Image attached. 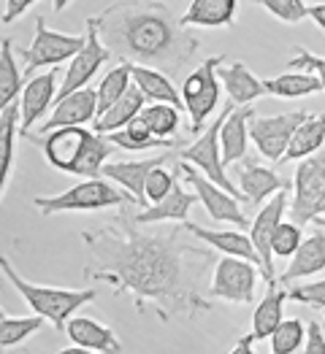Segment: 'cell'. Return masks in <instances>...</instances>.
<instances>
[{"mask_svg":"<svg viewBox=\"0 0 325 354\" xmlns=\"http://www.w3.org/2000/svg\"><path fill=\"white\" fill-rule=\"evenodd\" d=\"M168 162H179V151H163L157 157H149V160H128V162H106L103 165V176L109 181H117L119 189H125L136 206L141 211H147V195H144V187H147V178L155 168H163Z\"/></svg>","mask_w":325,"mask_h":354,"instance_id":"15","label":"cell"},{"mask_svg":"<svg viewBox=\"0 0 325 354\" xmlns=\"http://www.w3.org/2000/svg\"><path fill=\"white\" fill-rule=\"evenodd\" d=\"M217 79H220V84L228 92V97H231V103H234L236 109L249 106L252 100H258V97L266 95L263 82L255 79L252 71H249L244 62H234V65H228V68L222 65V68L217 71Z\"/></svg>","mask_w":325,"mask_h":354,"instance_id":"25","label":"cell"},{"mask_svg":"<svg viewBox=\"0 0 325 354\" xmlns=\"http://www.w3.org/2000/svg\"><path fill=\"white\" fill-rule=\"evenodd\" d=\"M301 243H304V227H298L296 222H282L274 233V241H271V254L293 260Z\"/></svg>","mask_w":325,"mask_h":354,"instance_id":"39","label":"cell"},{"mask_svg":"<svg viewBox=\"0 0 325 354\" xmlns=\"http://www.w3.org/2000/svg\"><path fill=\"white\" fill-rule=\"evenodd\" d=\"M320 270H325V233L323 230H315L309 238H304L296 257L290 260V266L276 276V281L285 287V284H293L298 279H309V276H315Z\"/></svg>","mask_w":325,"mask_h":354,"instance_id":"23","label":"cell"},{"mask_svg":"<svg viewBox=\"0 0 325 354\" xmlns=\"http://www.w3.org/2000/svg\"><path fill=\"white\" fill-rule=\"evenodd\" d=\"M252 344H255L252 333H249V335H241V338H238V344L228 354H255V346H252Z\"/></svg>","mask_w":325,"mask_h":354,"instance_id":"45","label":"cell"},{"mask_svg":"<svg viewBox=\"0 0 325 354\" xmlns=\"http://www.w3.org/2000/svg\"><path fill=\"white\" fill-rule=\"evenodd\" d=\"M255 119L252 106L234 109L231 117L225 119L220 130V151H222V165H238V160L247 157V141H249V122Z\"/></svg>","mask_w":325,"mask_h":354,"instance_id":"22","label":"cell"},{"mask_svg":"<svg viewBox=\"0 0 325 354\" xmlns=\"http://www.w3.org/2000/svg\"><path fill=\"white\" fill-rule=\"evenodd\" d=\"M95 19L103 46L114 57L130 65L160 71L171 82L182 76V71L201 49V38L182 28V17L174 14L171 3H112L100 14H95Z\"/></svg>","mask_w":325,"mask_h":354,"instance_id":"2","label":"cell"},{"mask_svg":"<svg viewBox=\"0 0 325 354\" xmlns=\"http://www.w3.org/2000/svg\"><path fill=\"white\" fill-rule=\"evenodd\" d=\"M95 119H98V92L87 87L58 100L52 117L41 124V130L52 133L62 127H85V124H95Z\"/></svg>","mask_w":325,"mask_h":354,"instance_id":"18","label":"cell"},{"mask_svg":"<svg viewBox=\"0 0 325 354\" xmlns=\"http://www.w3.org/2000/svg\"><path fill=\"white\" fill-rule=\"evenodd\" d=\"M184 227L190 230L193 238H198L201 243H207L209 249L222 252L225 257H234V260H247V263H252L258 270H263L261 257H258V252H255V246L249 241V233H238V230H207V227L193 225V222H187Z\"/></svg>","mask_w":325,"mask_h":354,"instance_id":"19","label":"cell"},{"mask_svg":"<svg viewBox=\"0 0 325 354\" xmlns=\"http://www.w3.org/2000/svg\"><path fill=\"white\" fill-rule=\"evenodd\" d=\"M19 103H14L3 117H0V198L6 192V184L11 176V162H14V141L19 133Z\"/></svg>","mask_w":325,"mask_h":354,"instance_id":"35","label":"cell"},{"mask_svg":"<svg viewBox=\"0 0 325 354\" xmlns=\"http://www.w3.org/2000/svg\"><path fill=\"white\" fill-rule=\"evenodd\" d=\"M3 319H6V311H3V308H0V322H3Z\"/></svg>","mask_w":325,"mask_h":354,"instance_id":"49","label":"cell"},{"mask_svg":"<svg viewBox=\"0 0 325 354\" xmlns=\"http://www.w3.org/2000/svg\"><path fill=\"white\" fill-rule=\"evenodd\" d=\"M266 95H276V97H306V95H315V92H323V84L317 76L312 73H282V76H274L263 82Z\"/></svg>","mask_w":325,"mask_h":354,"instance_id":"33","label":"cell"},{"mask_svg":"<svg viewBox=\"0 0 325 354\" xmlns=\"http://www.w3.org/2000/svg\"><path fill=\"white\" fill-rule=\"evenodd\" d=\"M33 8V0H6L3 3V25H11V22H17L25 11H30Z\"/></svg>","mask_w":325,"mask_h":354,"instance_id":"44","label":"cell"},{"mask_svg":"<svg viewBox=\"0 0 325 354\" xmlns=\"http://www.w3.org/2000/svg\"><path fill=\"white\" fill-rule=\"evenodd\" d=\"M0 276L19 292V297L33 308V317H41L44 322L55 327L58 333H65L73 314L92 303L98 297V290H62V287H41L19 276V270L8 263L6 254H0Z\"/></svg>","mask_w":325,"mask_h":354,"instance_id":"4","label":"cell"},{"mask_svg":"<svg viewBox=\"0 0 325 354\" xmlns=\"http://www.w3.org/2000/svg\"><path fill=\"white\" fill-rule=\"evenodd\" d=\"M290 208V195L288 192H276L271 201H268L266 206H261L258 211V216L252 219V225H249V241H252V246H255V252H258V257H261V279L263 281H276V270H274V254H271V241H274V233H276V227L285 222L282 219V214Z\"/></svg>","mask_w":325,"mask_h":354,"instance_id":"13","label":"cell"},{"mask_svg":"<svg viewBox=\"0 0 325 354\" xmlns=\"http://www.w3.org/2000/svg\"><path fill=\"white\" fill-rule=\"evenodd\" d=\"M220 62H225V55H217V57L204 59L182 84V103L190 114L193 122V133H204L207 130V119L217 111V103H220V79H217V71L222 68Z\"/></svg>","mask_w":325,"mask_h":354,"instance_id":"9","label":"cell"},{"mask_svg":"<svg viewBox=\"0 0 325 354\" xmlns=\"http://www.w3.org/2000/svg\"><path fill=\"white\" fill-rule=\"evenodd\" d=\"M288 65H290L293 71H298V68L312 71V76H317L325 89V57H317V55H312V52H306V49H296V55H293V59H290Z\"/></svg>","mask_w":325,"mask_h":354,"instance_id":"42","label":"cell"},{"mask_svg":"<svg viewBox=\"0 0 325 354\" xmlns=\"http://www.w3.org/2000/svg\"><path fill=\"white\" fill-rule=\"evenodd\" d=\"M22 71L14 57V44L11 38L0 41V117L14 106V100L22 92Z\"/></svg>","mask_w":325,"mask_h":354,"instance_id":"30","label":"cell"},{"mask_svg":"<svg viewBox=\"0 0 325 354\" xmlns=\"http://www.w3.org/2000/svg\"><path fill=\"white\" fill-rule=\"evenodd\" d=\"M309 119L306 111H288V114H276V117H261L249 122V138L258 147V151L271 160V162H282L285 151L290 147L296 130Z\"/></svg>","mask_w":325,"mask_h":354,"instance_id":"11","label":"cell"},{"mask_svg":"<svg viewBox=\"0 0 325 354\" xmlns=\"http://www.w3.org/2000/svg\"><path fill=\"white\" fill-rule=\"evenodd\" d=\"M139 119L149 127V133L160 141H177V133L182 127V111L174 106H163V103H152L144 106V111Z\"/></svg>","mask_w":325,"mask_h":354,"instance_id":"34","label":"cell"},{"mask_svg":"<svg viewBox=\"0 0 325 354\" xmlns=\"http://www.w3.org/2000/svg\"><path fill=\"white\" fill-rule=\"evenodd\" d=\"M195 192L193 189H184L177 181V187L171 189V195L155 206H149L147 211H139L133 214L136 225H163V222H171V225H187V216H190V208L195 206Z\"/></svg>","mask_w":325,"mask_h":354,"instance_id":"21","label":"cell"},{"mask_svg":"<svg viewBox=\"0 0 325 354\" xmlns=\"http://www.w3.org/2000/svg\"><path fill=\"white\" fill-rule=\"evenodd\" d=\"M44 157L62 174L87 178H103V165L117 151L109 136H98L87 127H62L41 138Z\"/></svg>","mask_w":325,"mask_h":354,"instance_id":"3","label":"cell"},{"mask_svg":"<svg viewBox=\"0 0 325 354\" xmlns=\"http://www.w3.org/2000/svg\"><path fill=\"white\" fill-rule=\"evenodd\" d=\"M133 84L139 87V92L144 95L149 106L152 103H163V106H174V109H184L182 103V95L177 92L174 82L160 73V71H152V68H141V65H133Z\"/></svg>","mask_w":325,"mask_h":354,"instance_id":"28","label":"cell"},{"mask_svg":"<svg viewBox=\"0 0 325 354\" xmlns=\"http://www.w3.org/2000/svg\"><path fill=\"white\" fill-rule=\"evenodd\" d=\"M263 8H266L274 19L288 22V25H298L301 19L309 17V6L301 3V0H266Z\"/></svg>","mask_w":325,"mask_h":354,"instance_id":"40","label":"cell"},{"mask_svg":"<svg viewBox=\"0 0 325 354\" xmlns=\"http://www.w3.org/2000/svg\"><path fill=\"white\" fill-rule=\"evenodd\" d=\"M41 325H44L41 317H6L0 322V352L25 344L33 333H38Z\"/></svg>","mask_w":325,"mask_h":354,"instance_id":"36","label":"cell"},{"mask_svg":"<svg viewBox=\"0 0 325 354\" xmlns=\"http://www.w3.org/2000/svg\"><path fill=\"white\" fill-rule=\"evenodd\" d=\"M85 38H87L85 49L71 59V65H68V71H65V76H62V84H60V89H58V100L73 95V92H79V89H87L89 82H92V76L98 73V68L114 57V55L103 46V41H100L98 19H95V17H87Z\"/></svg>","mask_w":325,"mask_h":354,"instance_id":"12","label":"cell"},{"mask_svg":"<svg viewBox=\"0 0 325 354\" xmlns=\"http://www.w3.org/2000/svg\"><path fill=\"white\" fill-rule=\"evenodd\" d=\"M258 268L247 260L220 257L211 270L209 297L225 300V303H255V284H258Z\"/></svg>","mask_w":325,"mask_h":354,"instance_id":"10","label":"cell"},{"mask_svg":"<svg viewBox=\"0 0 325 354\" xmlns=\"http://www.w3.org/2000/svg\"><path fill=\"white\" fill-rule=\"evenodd\" d=\"M290 222L298 227L323 219L325 214V151L301 160L293 174V195H290Z\"/></svg>","mask_w":325,"mask_h":354,"instance_id":"7","label":"cell"},{"mask_svg":"<svg viewBox=\"0 0 325 354\" xmlns=\"http://www.w3.org/2000/svg\"><path fill=\"white\" fill-rule=\"evenodd\" d=\"M306 344V327L301 319H285L271 335V354H296Z\"/></svg>","mask_w":325,"mask_h":354,"instance_id":"37","label":"cell"},{"mask_svg":"<svg viewBox=\"0 0 325 354\" xmlns=\"http://www.w3.org/2000/svg\"><path fill=\"white\" fill-rule=\"evenodd\" d=\"M304 354H325V330L320 322H306V344Z\"/></svg>","mask_w":325,"mask_h":354,"instance_id":"43","label":"cell"},{"mask_svg":"<svg viewBox=\"0 0 325 354\" xmlns=\"http://www.w3.org/2000/svg\"><path fill=\"white\" fill-rule=\"evenodd\" d=\"M182 178V171H179V162L174 165V171H168V165L163 168H155L147 178V187H144V195H147V203L155 206L160 201H166L171 195V189L177 187V181Z\"/></svg>","mask_w":325,"mask_h":354,"instance_id":"38","label":"cell"},{"mask_svg":"<svg viewBox=\"0 0 325 354\" xmlns=\"http://www.w3.org/2000/svg\"><path fill=\"white\" fill-rule=\"evenodd\" d=\"M82 243L87 249L85 279L109 284L114 295H130L139 314H155L168 325L214 308L207 276L217 254L184 225L144 230L125 206L112 222L85 230Z\"/></svg>","mask_w":325,"mask_h":354,"instance_id":"1","label":"cell"},{"mask_svg":"<svg viewBox=\"0 0 325 354\" xmlns=\"http://www.w3.org/2000/svg\"><path fill=\"white\" fill-rule=\"evenodd\" d=\"M58 68H52V71H44V73H38V76H33L25 89H22V100H19V133L30 138V130H33V124L38 122V119L46 114V109L49 106H55L58 103Z\"/></svg>","mask_w":325,"mask_h":354,"instance_id":"17","label":"cell"},{"mask_svg":"<svg viewBox=\"0 0 325 354\" xmlns=\"http://www.w3.org/2000/svg\"><path fill=\"white\" fill-rule=\"evenodd\" d=\"M85 44H87L85 32H82V35L58 32V30L46 28L44 17H38V19H35V35H33L28 49H22V55H19L22 62H25L22 76H25V79H33L35 71H44V68L52 71L60 62L73 59L85 49Z\"/></svg>","mask_w":325,"mask_h":354,"instance_id":"8","label":"cell"},{"mask_svg":"<svg viewBox=\"0 0 325 354\" xmlns=\"http://www.w3.org/2000/svg\"><path fill=\"white\" fill-rule=\"evenodd\" d=\"M179 171H182V178L190 184V189L195 192V198L204 203L207 214L214 219V222H228V225H236L238 230L247 227V216L241 214L238 208V201L234 195H228L225 189H220L217 184H211L201 171H195L193 165H184L179 162Z\"/></svg>","mask_w":325,"mask_h":354,"instance_id":"14","label":"cell"},{"mask_svg":"<svg viewBox=\"0 0 325 354\" xmlns=\"http://www.w3.org/2000/svg\"><path fill=\"white\" fill-rule=\"evenodd\" d=\"M65 333H68L73 346H82V349H89L95 354H122V341L117 338V333L112 327L100 325L98 319L73 317L65 327Z\"/></svg>","mask_w":325,"mask_h":354,"instance_id":"20","label":"cell"},{"mask_svg":"<svg viewBox=\"0 0 325 354\" xmlns=\"http://www.w3.org/2000/svg\"><path fill=\"white\" fill-rule=\"evenodd\" d=\"M234 109H236V106L228 100V103L222 106V111L217 114V119L209 124L207 130H204L190 147L179 149V162L198 168L211 184H217L220 189H225V192L234 195L236 201H244L241 192H238V187L228 178V171H225V165H222V151H220V130H222L225 119L231 117Z\"/></svg>","mask_w":325,"mask_h":354,"instance_id":"6","label":"cell"},{"mask_svg":"<svg viewBox=\"0 0 325 354\" xmlns=\"http://www.w3.org/2000/svg\"><path fill=\"white\" fill-rule=\"evenodd\" d=\"M130 87H133V65L119 62L117 68H112L100 79V84L95 87V92H98V117H103L114 103H119Z\"/></svg>","mask_w":325,"mask_h":354,"instance_id":"31","label":"cell"},{"mask_svg":"<svg viewBox=\"0 0 325 354\" xmlns=\"http://www.w3.org/2000/svg\"><path fill=\"white\" fill-rule=\"evenodd\" d=\"M234 174L238 178L244 203H252V206H261V203L266 206L276 192H293V184L288 178L274 174L266 165H258L252 157H244L241 165H238Z\"/></svg>","mask_w":325,"mask_h":354,"instance_id":"16","label":"cell"},{"mask_svg":"<svg viewBox=\"0 0 325 354\" xmlns=\"http://www.w3.org/2000/svg\"><path fill=\"white\" fill-rule=\"evenodd\" d=\"M309 19H315V25L325 32V3H312L309 6Z\"/></svg>","mask_w":325,"mask_h":354,"instance_id":"46","label":"cell"},{"mask_svg":"<svg viewBox=\"0 0 325 354\" xmlns=\"http://www.w3.org/2000/svg\"><path fill=\"white\" fill-rule=\"evenodd\" d=\"M144 106H147V100H144V95L139 92V87L133 84V87L125 92V97L114 103L103 117L95 119V124H92V130L98 133V136H112V133H119V130H125L130 122H136L139 114L144 111Z\"/></svg>","mask_w":325,"mask_h":354,"instance_id":"27","label":"cell"},{"mask_svg":"<svg viewBox=\"0 0 325 354\" xmlns=\"http://www.w3.org/2000/svg\"><path fill=\"white\" fill-rule=\"evenodd\" d=\"M315 225H317V230H325V216H323V219H317Z\"/></svg>","mask_w":325,"mask_h":354,"instance_id":"48","label":"cell"},{"mask_svg":"<svg viewBox=\"0 0 325 354\" xmlns=\"http://www.w3.org/2000/svg\"><path fill=\"white\" fill-rule=\"evenodd\" d=\"M325 144V114H309V119L301 124L290 141V147L285 151L282 162H293V160H306L315 157Z\"/></svg>","mask_w":325,"mask_h":354,"instance_id":"29","label":"cell"},{"mask_svg":"<svg viewBox=\"0 0 325 354\" xmlns=\"http://www.w3.org/2000/svg\"><path fill=\"white\" fill-rule=\"evenodd\" d=\"M288 297L296 300V303H301V306H312V308L325 311V279L312 281V284L293 287V290H288Z\"/></svg>","mask_w":325,"mask_h":354,"instance_id":"41","label":"cell"},{"mask_svg":"<svg viewBox=\"0 0 325 354\" xmlns=\"http://www.w3.org/2000/svg\"><path fill=\"white\" fill-rule=\"evenodd\" d=\"M236 0H193L182 14V28H234Z\"/></svg>","mask_w":325,"mask_h":354,"instance_id":"24","label":"cell"},{"mask_svg":"<svg viewBox=\"0 0 325 354\" xmlns=\"http://www.w3.org/2000/svg\"><path fill=\"white\" fill-rule=\"evenodd\" d=\"M109 141L114 144V149H128V151H144V149H166V151H174V147H182V138H177V141H160V138H155L141 119L130 122V124H128L125 130H119V133H112Z\"/></svg>","mask_w":325,"mask_h":354,"instance_id":"32","label":"cell"},{"mask_svg":"<svg viewBox=\"0 0 325 354\" xmlns=\"http://www.w3.org/2000/svg\"><path fill=\"white\" fill-rule=\"evenodd\" d=\"M33 206L44 216H55V214H68V211H106V208L136 206V201L125 189L109 184V178H87L58 195L33 198Z\"/></svg>","mask_w":325,"mask_h":354,"instance_id":"5","label":"cell"},{"mask_svg":"<svg viewBox=\"0 0 325 354\" xmlns=\"http://www.w3.org/2000/svg\"><path fill=\"white\" fill-rule=\"evenodd\" d=\"M58 354H95V352H89V349H82V346H68V349H60Z\"/></svg>","mask_w":325,"mask_h":354,"instance_id":"47","label":"cell"},{"mask_svg":"<svg viewBox=\"0 0 325 354\" xmlns=\"http://www.w3.org/2000/svg\"><path fill=\"white\" fill-rule=\"evenodd\" d=\"M285 300H288V290H285L279 281H268L266 295L255 306V314H252V338H255V341L271 338V335L276 333V327L285 322V319H282Z\"/></svg>","mask_w":325,"mask_h":354,"instance_id":"26","label":"cell"}]
</instances>
